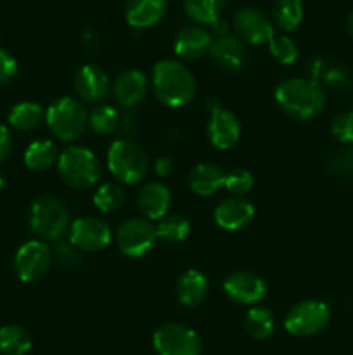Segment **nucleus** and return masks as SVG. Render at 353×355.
I'll list each match as a JSON object with an SVG mask.
<instances>
[{"label":"nucleus","mask_w":353,"mask_h":355,"mask_svg":"<svg viewBox=\"0 0 353 355\" xmlns=\"http://www.w3.org/2000/svg\"><path fill=\"white\" fill-rule=\"evenodd\" d=\"M156 99L168 107H182L194 99L197 83L190 69L176 59H161L152 68Z\"/></svg>","instance_id":"1"},{"label":"nucleus","mask_w":353,"mask_h":355,"mask_svg":"<svg viewBox=\"0 0 353 355\" xmlns=\"http://www.w3.org/2000/svg\"><path fill=\"white\" fill-rule=\"evenodd\" d=\"M275 103L294 120H311L325 106V90L310 78H287L277 85Z\"/></svg>","instance_id":"2"},{"label":"nucleus","mask_w":353,"mask_h":355,"mask_svg":"<svg viewBox=\"0 0 353 355\" xmlns=\"http://www.w3.org/2000/svg\"><path fill=\"white\" fill-rule=\"evenodd\" d=\"M107 170L125 186H135L147 175L149 159L141 144L130 139H118L107 151Z\"/></svg>","instance_id":"3"},{"label":"nucleus","mask_w":353,"mask_h":355,"mask_svg":"<svg viewBox=\"0 0 353 355\" xmlns=\"http://www.w3.org/2000/svg\"><path fill=\"white\" fill-rule=\"evenodd\" d=\"M45 121L59 141L71 142L89 127V111L75 97H59L45 111Z\"/></svg>","instance_id":"4"},{"label":"nucleus","mask_w":353,"mask_h":355,"mask_svg":"<svg viewBox=\"0 0 353 355\" xmlns=\"http://www.w3.org/2000/svg\"><path fill=\"white\" fill-rule=\"evenodd\" d=\"M57 173L69 187L90 189L100 179L99 159L90 149L71 146L59 155Z\"/></svg>","instance_id":"5"},{"label":"nucleus","mask_w":353,"mask_h":355,"mask_svg":"<svg viewBox=\"0 0 353 355\" xmlns=\"http://www.w3.org/2000/svg\"><path fill=\"white\" fill-rule=\"evenodd\" d=\"M71 217L61 200L54 196H40L30 208V227L38 238L57 241L69 232Z\"/></svg>","instance_id":"6"},{"label":"nucleus","mask_w":353,"mask_h":355,"mask_svg":"<svg viewBox=\"0 0 353 355\" xmlns=\"http://www.w3.org/2000/svg\"><path fill=\"white\" fill-rule=\"evenodd\" d=\"M331 319V309L325 302L320 300H303L289 309L284 328L293 336H314L320 333Z\"/></svg>","instance_id":"7"},{"label":"nucleus","mask_w":353,"mask_h":355,"mask_svg":"<svg viewBox=\"0 0 353 355\" xmlns=\"http://www.w3.org/2000/svg\"><path fill=\"white\" fill-rule=\"evenodd\" d=\"M158 355H201L203 343L192 328L180 322H166L152 335Z\"/></svg>","instance_id":"8"},{"label":"nucleus","mask_w":353,"mask_h":355,"mask_svg":"<svg viewBox=\"0 0 353 355\" xmlns=\"http://www.w3.org/2000/svg\"><path fill=\"white\" fill-rule=\"evenodd\" d=\"M158 239L156 225L144 217L125 220L118 227L116 243L120 252L128 259H142L147 255Z\"/></svg>","instance_id":"9"},{"label":"nucleus","mask_w":353,"mask_h":355,"mask_svg":"<svg viewBox=\"0 0 353 355\" xmlns=\"http://www.w3.org/2000/svg\"><path fill=\"white\" fill-rule=\"evenodd\" d=\"M52 267V252L40 239H31L19 246L14 257V269L24 283L44 279Z\"/></svg>","instance_id":"10"},{"label":"nucleus","mask_w":353,"mask_h":355,"mask_svg":"<svg viewBox=\"0 0 353 355\" xmlns=\"http://www.w3.org/2000/svg\"><path fill=\"white\" fill-rule=\"evenodd\" d=\"M111 227L93 215L75 218L69 225V243L80 252H100L111 243Z\"/></svg>","instance_id":"11"},{"label":"nucleus","mask_w":353,"mask_h":355,"mask_svg":"<svg viewBox=\"0 0 353 355\" xmlns=\"http://www.w3.org/2000/svg\"><path fill=\"white\" fill-rule=\"evenodd\" d=\"M234 30L244 44H269L273 37L272 19L255 7H241L234 14Z\"/></svg>","instance_id":"12"},{"label":"nucleus","mask_w":353,"mask_h":355,"mask_svg":"<svg viewBox=\"0 0 353 355\" xmlns=\"http://www.w3.org/2000/svg\"><path fill=\"white\" fill-rule=\"evenodd\" d=\"M224 291L234 304L256 305L265 298L266 284L258 274L249 270H237L225 277Z\"/></svg>","instance_id":"13"},{"label":"nucleus","mask_w":353,"mask_h":355,"mask_svg":"<svg viewBox=\"0 0 353 355\" xmlns=\"http://www.w3.org/2000/svg\"><path fill=\"white\" fill-rule=\"evenodd\" d=\"M208 137L217 149L227 151L237 144L241 137V123L232 111L221 106L211 110L210 123H208Z\"/></svg>","instance_id":"14"},{"label":"nucleus","mask_w":353,"mask_h":355,"mask_svg":"<svg viewBox=\"0 0 353 355\" xmlns=\"http://www.w3.org/2000/svg\"><path fill=\"white\" fill-rule=\"evenodd\" d=\"M75 92L83 103H100L109 92V76L99 66H82L75 75Z\"/></svg>","instance_id":"15"},{"label":"nucleus","mask_w":353,"mask_h":355,"mask_svg":"<svg viewBox=\"0 0 353 355\" xmlns=\"http://www.w3.org/2000/svg\"><path fill=\"white\" fill-rule=\"evenodd\" d=\"M255 207L242 196H230L221 200L213 211L218 227L225 231H239L251 222Z\"/></svg>","instance_id":"16"},{"label":"nucleus","mask_w":353,"mask_h":355,"mask_svg":"<svg viewBox=\"0 0 353 355\" xmlns=\"http://www.w3.org/2000/svg\"><path fill=\"white\" fill-rule=\"evenodd\" d=\"M210 58L225 71H237L248 59L246 44L234 35H220L210 47Z\"/></svg>","instance_id":"17"},{"label":"nucleus","mask_w":353,"mask_h":355,"mask_svg":"<svg viewBox=\"0 0 353 355\" xmlns=\"http://www.w3.org/2000/svg\"><path fill=\"white\" fill-rule=\"evenodd\" d=\"M213 38L204 26H185L176 33L173 40V51L180 59L185 61H196L210 52Z\"/></svg>","instance_id":"18"},{"label":"nucleus","mask_w":353,"mask_h":355,"mask_svg":"<svg viewBox=\"0 0 353 355\" xmlns=\"http://www.w3.org/2000/svg\"><path fill=\"white\" fill-rule=\"evenodd\" d=\"M147 94V78L138 69H127L114 80V101L125 110L138 106Z\"/></svg>","instance_id":"19"},{"label":"nucleus","mask_w":353,"mask_h":355,"mask_svg":"<svg viewBox=\"0 0 353 355\" xmlns=\"http://www.w3.org/2000/svg\"><path fill=\"white\" fill-rule=\"evenodd\" d=\"M170 203H172L170 189L158 180L144 184L137 194L138 210L144 214V218L147 220H161L168 211Z\"/></svg>","instance_id":"20"},{"label":"nucleus","mask_w":353,"mask_h":355,"mask_svg":"<svg viewBox=\"0 0 353 355\" xmlns=\"http://www.w3.org/2000/svg\"><path fill=\"white\" fill-rule=\"evenodd\" d=\"M166 12V0H130L125 9V17L130 26L145 30L163 19Z\"/></svg>","instance_id":"21"},{"label":"nucleus","mask_w":353,"mask_h":355,"mask_svg":"<svg viewBox=\"0 0 353 355\" xmlns=\"http://www.w3.org/2000/svg\"><path fill=\"white\" fill-rule=\"evenodd\" d=\"M208 288L210 284H208L206 276L201 270L189 269L176 281V297L180 304L185 307H197L206 298Z\"/></svg>","instance_id":"22"},{"label":"nucleus","mask_w":353,"mask_h":355,"mask_svg":"<svg viewBox=\"0 0 353 355\" xmlns=\"http://www.w3.org/2000/svg\"><path fill=\"white\" fill-rule=\"evenodd\" d=\"M225 184V172L215 163H197L189 173V186L197 196H211Z\"/></svg>","instance_id":"23"},{"label":"nucleus","mask_w":353,"mask_h":355,"mask_svg":"<svg viewBox=\"0 0 353 355\" xmlns=\"http://www.w3.org/2000/svg\"><path fill=\"white\" fill-rule=\"evenodd\" d=\"M59 155L61 153L57 151V146L52 141H35L28 146L24 153V165L35 172H44L57 165Z\"/></svg>","instance_id":"24"},{"label":"nucleus","mask_w":353,"mask_h":355,"mask_svg":"<svg viewBox=\"0 0 353 355\" xmlns=\"http://www.w3.org/2000/svg\"><path fill=\"white\" fill-rule=\"evenodd\" d=\"M227 0H183V10L199 26L217 24Z\"/></svg>","instance_id":"25"},{"label":"nucleus","mask_w":353,"mask_h":355,"mask_svg":"<svg viewBox=\"0 0 353 355\" xmlns=\"http://www.w3.org/2000/svg\"><path fill=\"white\" fill-rule=\"evenodd\" d=\"M45 118V111L40 104L24 101V103L16 104L9 113L10 127L19 132H30L37 128Z\"/></svg>","instance_id":"26"},{"label":"nucleus","mask_w":353,"mask_h":355,"mask_svg":"<svg viewBox=\"0 0 353 355\" xmlns=\"http://www.w3.org/2000/svg\"><path fill=\"white\" fill-rule=\"evenodd\" d=\"M246 331L255 340H269L275 331V321L272 312L262 305H255L248 311L244 319Z\"/></svg>","instance_id":"27"},{"label":"nucleus","mask_w":353,"mask_h":355,"mask_svg":"<svg viewBox=\"0 0 353 355\" xmlns=\"http://www.w3.org/2000/svg\"><path fill=\"white\" fill-rule=\"evenodd\" d=\"M31 349V336L17 324L0 328V352L3 355H26Z\"/></svg>","instance_id":"28"},{"label":"nucleus","mask_w":353,"mask_h":355,"mask_svg":"<svg viewBox=\"0 0 353 355\" xmlns=\"http://www.w3.org/2000/svg\"><path fill=\"white\" fill-rule=\"evenodd\" d=\"M273 23L284 31H293L303 21V0H275L272 9Z\"/></svg>","instance_id":"29"},{"label":"nucleus","mask_w":353,"mask_h":355,"mask_svg":"<svg viewBox=\"0 0 353 355\" xmlns=\"http://www.w3.org/2000/svg\"><path fill=\"white\" fill-rule=\"evenodd\" d=\"M158 239L166 243H182L190 234V224L182 215H165L156 225Z\"/></svg>","instance_id":"30"},{"label":"nucleus","mask_w":353,"mask_h":355,"mask_svg":"<svg viewBox=\"0 0 353 355\" xmlns=\"http://www.w3.org/2000/svg\"><path fill=\"white\" fill-rule=\"evenodd\" d=\"M89 127L99 135L113 134L120 127V113L113 106L99 104L89 113Z\"/></svg>","instance_id":"31"},{"label":"nucleus","mask_w":353,"mask_h":355,"mask_svg":"<svg viewBox=\"0 0 353 355\" xmlns=\"http://www.w3.org/2000/svg\"><path fill=\"white\" fill-rule=\"evenodd\" d=\"M307 75L311 82L325 83V85H339L345 83V71L339 68H332L324 59L310 58L307 62Z\"/></svg>","instance_id":"32"},{"label":"nucleus","mask_w":353,"mask_h":355,"mask_svg":"<svg viewBox=\"0 0 353 355\" xmlns=\"http://www.w3.org/2000/svg\"><path fill=\"white\" fill-rule=\"evenodd\" d=\"M125 198H127V193H125L121 184L107 182L102 184L96 191V194H93V205L102 214H111V211H116L125 203Z\"/></svg>","instance_id":"33"},{"label":"nucleus","mask_w":353,"mask_h":355,"mask_svg":"<svg viewBox=\"0 0 353 355\" xmlns=\"http://www.w3.org/2000/svg\"><path fill=\"white\" fill-rule=\"evenodd\" d=\"M269 51L279 64L289 66L298 59V45L287 35H273L269 42Z\"/></svg>","instance_id":"34"},{"label":"nucleus","mask_w":353,"mask_h":355,"mask_svg":"<svg viewBox=\"0 0 353 355\" xmlns=\"http://www.w3.org/2000/svg\"><path fill=\"white\" fill-rule=\"evenodd\" d=\"M253 186H255V179H253L251 172H248V170L234 168L228 173H225L224 187H227V191L232 193V196L244 198L253 189Z\"/></svg>","instance_id":"35"},{"label":"nucleus","mask_w":353,"mask_h":355,"mask_svg":"<svg viewBox=\"0 0 353 355\" xmlns=\"http://www.w3.org/2000/svg\"><path fill=\"white\" fill-rule=\"evenodd\" d=\"M327 168L336 175L353 177V144L336 149L327 158Z\"/></svg>","instance_id":"36"},{"label":"nucleus","mask_w":353,"mask_h":355,"mask_svg":"<svg viewBox=\"0 0 353 355\" xmlns=\"http://www.w3.org/2000/svg\"><path fill=\"white\" fill-rule=\"evenodd\" d=\"M331 132L339 142L343 144H353V111H345L339 113L332 120Z\"/></svg>","instance_id":"37"},{"label":"nucleus","mask_w":353,"mask_h":355,"mask_svg":"<svg viewBox=\"0 0 353 355\" xmlns=\"http://www.w3.org/2000/svg\"><path fill=\"white\" fill-rule=\"evenodd\" d=\"M17 73V61L6 51L0 47V85H6L7 82L16 76Z\"/></svg>","instance_id":"38"},{"label":"nucleus","mask_w":353,"mask_h":355,"mask_svg":"<svg viewBox=\"0 0 353 355\" xmlns=\"http://www.w3.org/2000/svg\"><path fill=\"white\" fill-rule=\"evenodd\" d=\"M10 149H12V137H10L9 128L0 125V162H3L10 155Z\"/></svg>","instance_id":"39"},{"label":"nucleus","mask_w":353,"mask_h":355,"mask_svg":"<svg viewBox=\"0 0 353 355\" xmlns=\"http://www.w3.org/2000/svg\"><path fill=\"white\" fill-rule=\"evenodd\" d=\"M154 172L156 175L163 177V179H165V177H170L173 172V162L170 158H166V156H161V158L156 159Z\"/></svg>","instance_id":"40"},{"label":"nucleus","mask_w":353,"mask_h":355,"mask_svg":"<svg viewBox=\"0 0 353 355\" xmlns=\"http://www.w3.org/2000/svg\"><path fill=\"white\" fill-rule=\"evenodd\" d=\"M346 28H348V33H350V37L353 38V10H352V12H350V16H348V21H346Z\"/></svg>","instance_id":"41"},{"label":"nucleus","mask_w":353,"mask_h":355,"mask_svg":"<svg viewBox=\"0 0 353 355\" xmlns=\"http://www.w3.org/2000/svg\"><path fill=\"white\" fill-rule=\"evenodd\" d=\"M2 186H3V179H2V175H0V189H2Z\"/></svg>","instance_id":"42"}]
</instances>
